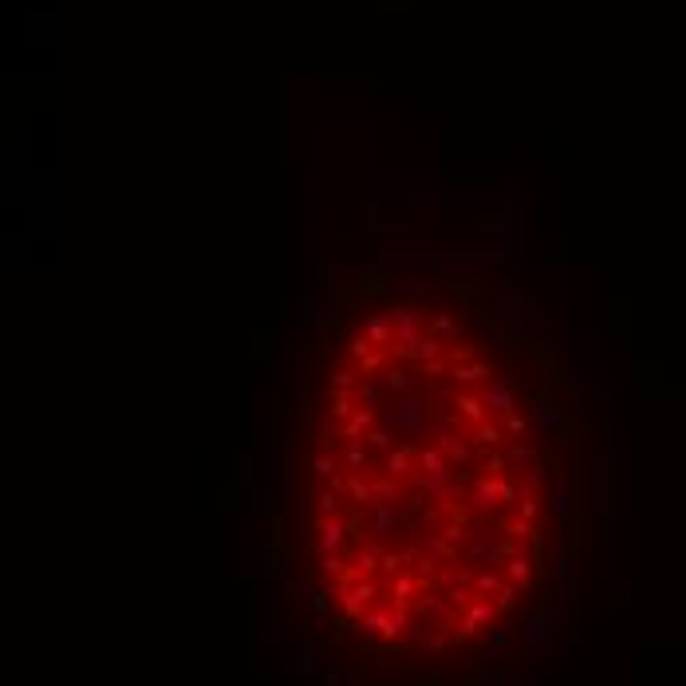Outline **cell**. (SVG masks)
I'll use <instances>...</instances> for the list:
<instances>
[{
	"label": "cell",
	"instance_id": "6da1fadb",
	"mask_svg": "<svg viewBox=\"0 0 686 686\" xmlns=\"http://www.w3.org/2000/svg\"><path fill=\"white\" fill-rule=\"evenodd\" d=\"M387 319H391V328H394V340H391V351L399 359H418V347L426 343V328H422V312L418 308H406V304H394L391 312H387Z\"/></svg>",
	"mask_w": 686,
	"mask_h": 686
},
{
	"label": "cell",
	"instance_id": "7a4b0ae2",
	"mask_svg": "<svg viewBox=\"0 0 686 686\" xmlns=\"http://www.w3.org/2000/svg\"><path fill=\"white\" fill-rule=\"evenodd\" d=\"M383 422H387L399 438L415 442V438H426L430 415H426V406L415 399V391H410V394H399L391 406H383Z\"/></svg>",
	"mask_w": 686,
	"mask_h": 686
},
{
	"label": "cell",
	"instance_id": "3957f363",
	"mask_svg": "<svg viewBox=\"0 0 686 686\" xmlns=\"http://www.w3.org/2000/svg\"><path fill=\"white\" fill-rule=\"evenodd\" d=\"M434 446H438V450L446 453V458H450V462H453L458 469H462V466H469V462H478V446H474V442H462V438H458V434H453L450 426L434 434Z\"/></svg>",
	"mask_w": 686,
	"mask_h": 686
},
{
	"label": "cell",
	"instance_id": "277c9868",
	"mask_svg": "<svg viewBox=\"0 0 686 686\" xmlns=\"http://www.w3.org/2000/svg\"><path fill=\"white\" fill-rule=\"evenodd\" d=\"M375 426H379V410H371V406H359L351 418H343V422H340V438H343V442L367 438Z\"/></svg>",
	"mask_w": 686,
	"mask_h": 686
},
{
	"label": "cell",
	"instance_id": "5b68a950",
	"mask_svg": "<svg viewBox=\"0 0 686 686\" xmlns=\"http://www.w3.org/2000/svg\"><path fill=\"white\" fill-rule=\"evenodd\" d=\"M453 410H458V418H466L469 426H481V422H490V406H485V399H481V394L458 391V399H453Z\"/></svg>",
	"mask_w": 686,
	"mask_h": 686
},
{
	"label": "cell",
	"instance_id": "8992f818",
	"mask_svg": "<svg viewBox=\"0 0 686 686\" xmlns=\"http://www.w3.org/2000/svg\"><path fill=\"white\" fill-rule=\"evenodd\" d=\"M481 399H485V406L497 410V415H513L517 410V399H513V387H509V383H490V387L481 391Z\"/></svg>",
	"mask_w": 686,
	"mask_h": 686
},
{
	"label": "cell",
	"instance_id": "52a82bcc",
	"mask_svg": "<svg viewBox=\"0 0 686 686\" xmlns=\"http://www.w3.org/2000/svg\"><path fill=\"white\" fill-rule=\"evenodd\" d=\"M363 335H367L375 347H391L394 328H391V319H387V316H367V319H363Z\"/></svg>",
	"mask_w": 686,
	"mask_h": 686
},
{
	"label": "cell",
	"instance_id": "ba28073f",
	"mask_svg": "<svg viewBox=\"0 0 686 686\" xmlns=\"http://www.w3.org/2000/svg\"><path fill=\"white\" fill-rule=\"evenodd\" d=\"M379 379H383V387H387L394 399H399V394H410V391H415V375H410L406 367H387Z\"/></svg>",
	"mask_w": 686,
	"mask_h": 686
},
{
	"label": "cell",
	"instance_id": "9c48e42d",
	"mask_svg": "<svg viewBox=\"0 0 686 686\" xmlns=\"http://www.w3.org/2000/svg\"><path fill=\"white\" fill-rule=\"evenodd\" d=\"M469 442L474 446H501L505 442V426H497V422H481V426H469Z\"/></svg>",
	"mask_w": 686,
	"mask_h": 686
},
{
	"label": "cell",
	"instance_id": "30bf717a",
	"mask_svg": "<svg viewBox=\"0 0 686 686\" xmlns=\"http://www.w3.org/2000/svg\"><path fill=\"white\" fill-rule=\"evenodd\" d=\"M490 375H493L490 363H458V367H450L453 383H481V379H490Z\"/></svg>",
	"mask_w": 686,
	"mask_h": 686
},
{
	"label": "cell",
	"instance_id": "8fae6325",
	"mask_svg": "<svg viewBox=\"0 0 686 686\" xmlns=\"http://www.w3.org/2000/svg\"><path fill=\"white\" fill-rule=\"evenodd\" d=\"M328 399H331V406H328V415L331 418H351L359 410L355 406V394L351 391H328Z\"/></svg>",
	"mask_w": 686,
	"mask_h": 686
},
{
	"label": "cell",
	"instance_id": "7c38bea8",
	"mask_svg": "<svg viewBox=\"0 0 686 686\" xmlns=\"http://www.w3.org/2000/svg\"><path fill=\"white\" fill-rule=\"evenodd\" d=\"M430 335H438V340H458V319L450 312H434L430 316Z\"/></svg>",
	"mask_w": 686,
	"mask_h": 686
},
{
	"label": "cell",
	"instance_id": "4fadbf2b",
	"mask_svg": "<svg viewBox=\"0 0 686 686\" xmlns=\"http://www.w3.org/2000/svg\"><path fill=\"white\" fill-rule=\"evenodd\" d=\"M351 394H355L359 406H371V410H379V406H383V391L375 387V383H359Z\"/></svg>",
	"mask_w": 686,
	"mask_h": 686
},
{
	"label": "cell",
	"instance_id": "5bb4252c",
	"mask_svg": "<svg viewBox=\"0 0 686 686\" xmlns=\"http://www.w3.org/2000/svg\"><path fill=\"white\" fill-rule=\"evenodd\" d=\"M363 442H367L371 450H391V446H394V430L391 426H375Z\"/></svg>",
	"mask_w": 686,
	"mask_h": 686
},
{
	"label": "cell",
	"instance_id": "9a60e30c",
	"mask_svg": "<svg viewBox=\"0 0 686 686\" xmlns=\"http://www.w3.org/2000/svg\"><path fill=\"white\" fill-rule=\"evenodd\" d=\"M347 351H351V359H367L371 351H379V347H375V343H371L363 331H355V335L347 340Z\"/></svg>",
	"mask_w": 686,
	"mask_h": 686
},
{
	"label": "cell",
	"instance_id": "2e32d148",
	"mask_svg": "<svg viewBox=\"0 0 686 686\" xmlns=\"http://www.w3.org/2000/svg\"><path fill=\"white\" fill-rule=\"evenodd\" d=\"M387 351H391V347H379V351H371L367 359H359V371H363V375H375V371H387Z\"/></svg>",
	"mask_w": 686,
	"mask_h": 686
},
{
	"label": "cell",
	"instance_id": "e0dca14e",
	"mask_svg": "<svg viewBox=\"0 0 686 686\" xmlns=\"http://www.w3.org/2000/svg\"><path fill=\"white\" fill-rule=\"evenodd\" d=\"M359 383H363V379H355V371L340 367L335 375H331V387H328V391H355Z\"/></svg>",
	"mask_w": 686,
	"mask_h": 686
},
{
	"label": "cell",
	"instance_id": "ac0fdd59",
	"mask_svg": "<svg viewBox=\"0 0 686 686\" xmlns=\"http://www.w3.org/2000/svg\"><path fill=\"white\" fill-rule=\"evenodd\" d=\"M505 434H513V438H525V434H528V418H525V415H517V410H513V415H505Z\"/></svg>",
	"mask_w": 686,
	"mask_h": 686
},
{
	"label": "cell",
	"instance_id": "d6986e66",
	"mask_svg": "<svg viewBox=\"0 0 686 686\" xmlns=\"http://www.w3.org/2000/svg\"><path fill=\"white\" fill-rule=\"evenodd\" d=\"M442 355V340L438 335H426V343L418 347V363H430V359H438Z\"/></svg>",
	"mask_w": 686,
	"mask_h": 686
},
{
	"label": "cell",
	"instance_id": "ffe728a7",
	"mask_svg": "<svg viewBox=\"0 0 686 686\" xmlns=\"http://www.w3.org/2000/svg\"><path fill=\"white\" fill-rule=\"evenodd\" d=\"M537 418L540 422H560V410H556L549 399H537Z\"/></svg>",
	"mask_w": 686,
	"mask_h": 686
},
{
	"label": "cell",
	"instance_id": "44dd1931",
	"mask_svg": "<svg viewBox=\"0 0 686 686\" xmlns=\"http://www.w3.org/2000/svg\"><path fill=\"white\" fill-rule=\"evenodd\" d=\"M446 355H450V363H453V367H458V363H469V359H474V343H462V347H450Z\"/></svg>",
	"mask_w": 686,
	"mask_h": 686
},
{
	"label": "cell",
	"instance_id": "7402d4cb",
	"mask_svg": "<svg viewBox=\"0 0 686 686\" xmlns=\"http://www.w3.org/2000/svg\"><path fill=\"white\" fill-rule=\"evenodd\" d=\"M422 367H426V375H450V371H446V363H442V359H430V363H422Z\"/></svg>",
	"mask_w": 686,
	"mask_h": 686
}]
</instances>
